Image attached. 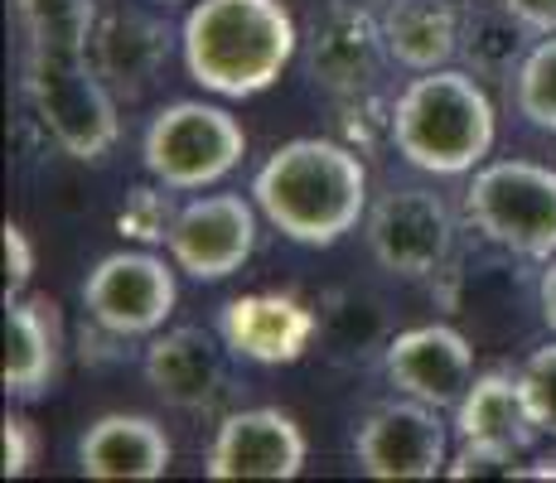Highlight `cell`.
I'll return each mask as SVG.
<instances>
[{
    "mask_svg": "<svg viewBox=\"0 0 556 483\" xmlns=\"http://www.w3.org/2000/svg\"><path fill=\"white\" fill-rule=\"evenodd\" d=\"M25 29V92L45 131L73 160H102L122 136L116 92L92 63V0H10Z\"/></svg>",
    "mask_w": 556,
    "mask_h": 483,
    "instance_id": "cell-1",
    "label": "cell"
},
{
    "mask_svg": "<svg viewBox=\"0 0 556 483\" xmlns=\"http://www.w3.org/2000/svg\"><path fill=\"white\" fill-rule=\"evenodd\" d=\"M252 203L281 238L334 246L368 218V165L349 141L301 136L266 155L252 179Z\"/></svg>",
    "mask_w": 556,
    "mask_h": 483,
    "instance_id": "cell-2",
    "label": "cell"
},
{
    "mask_svg": "<svg viewBox=\"0 0 556 483\" xmlns=\"http://www.w3.org/2000/svg\"><path fill=\"white\" fill-rule=\"evenodd\" d=\"M301 49L291 10L281 0H199L179 29L185 73L213 97H256L281 82Z\"/></svg>",
    "mask_w": 556,
    "mask_h": 483,
    "instance_id": "cell-3",
    "label": "cell"
},
{
    "mask_svg": "<svg viewBox=\"0 0 556 483\" xmlns=\"http://www.w3.org/2000/svg\"><path fill=\"white\" fill-rule=\"evenodd\" d=\"M494 136H498L494 102L484 92V78H475L469 68L445 63V68L416 73L392 97L388 141L421 175L435 179L475 175L484 165V155L494 150Z\"/></svg>",
    "mask_w": 556,
    "mask_h": 483,
    "instance_id": "cell-4",
    "label": "cell"
},
{
    "mask_svg": "<svg viewBox=\"0 0 556 483\" xmlns=\"http://www.w3.org/2000/svg\"><path fill=\"white\" fill-rule=\"evenodd\" d=\"M465 218L484 242L528 262L556 256V169L538 160L479 165L465 189Z\"/></svg>",
    "mask_w": 556,
    "mask_h": 483,
    "instance_id": "cell-5",
    "label": "cell"
},
{
    "mask_svg": "<svg viewBox=\"0 0 556 483\" xmlns=\"http://www.w3.org/2000/svg\"><path fill=\"white\" fill-rule=\"evenodd\" d=\"M242 155H248V131L238 126V116L228 106L213 102L160 106L141 141L146 175L175 193L208 189L218 179H228L242 165Z\"/></svg>",
    "mask_w": 556,
    "mask_h": 483,
    "instance_id": "cell-6",
    "label": "cell"
},
{
    "mask_svg": "<svg viewBox=\"0 0 556 483\" xmlns=\"http://www.w3.org/2000/svg\"><path fill=\"white\" fill-rule=\"evenodd\" d=\"M363 238L382 271L402 281H426L441 276L455 252V213L426 185H388L368 203Z\"/></svg>",
    "mask_w": 556,
    "mask_h": 483,
    "instance_id": "cell-7",
    "label": "cell"
},
{
    "mask_svg": "<svg viewBox=\"0 0 556 483\" xmlns=\"http://www.w3.org/2000/svg\"><path fill=\"white\" fill-rule=\"evenodd\" d=\"M392 53L382 35V15L368 0H329L305 35V68L319 92L334 102H358L372 97L388 73Z\"/></svg>",
    "mask_w": 556,
    "mask_h": 483,
    "instance_id": "cell-8",
    "label": "cell"
},
{
    "mask_svg": "<svg viewBox=\"0 0 556 483\" xmlns=\"http://www.w3.org/2000/svg\"><path fill=\"white\" fill-rule=\"evenodd\" d=\"M175 300H179L175 266H165L146 246L102 256L88 271V281H83V309H88V319L116 339L160 334L165 319L175 315Z\"/></svg>",
    "mask_w": 556,
    "mask_h": 483,
    "instance_id": "cell-9",
    "label": "cell"
},
{
    "mask_svg": "<svg viewBox=\"0 0 556 483\" xmlns=\"http://www.w3.org/2000/svg\"><path fill=\"white\" fill-rule=\"evenodd\" d=\"M451 431L441 411L416 396H392L363 416L354 459L368 479H435L451 465Z\"/></svg>",
    "mask_w": 556,
    "mask_h": 483,
    "instance_id": "cell-10",
    "label": "cell"
},
{
    "mask_svg": "<svg viewBox=\"0 0 556 483\" xmlns=\"http://www.w3.org/2000/svg\"><path fill=\"white\" fill-rule=\"evenodd\" d=\"M165 246L194 281H228L256 252V208L242 193H199L175 213Z\"/></svg>",
    "mask_w": 556,
    "mask_h": 483,
    "instance_id": "cell-11",
    "label": "cell"
},
{
    "mask_svg": "<svg viewBox=\"0 0 556 483\" xmlns=\"http://www.w3.org/2000/svg\"><path fill=\"white\" fill-rule=\"evenodd\" d=\"M305 431L281 406H248L223 416L208 445L203 474L208 479H295L305 469Z\"/></svg>",
    "mask_w": 556,
    "mask_h": 483,
    "instance_id": "cell-12",
    "label": "cell"
},
{
    "mask_svg": "<svg viewBox=\"0 0 556 483\" xmlns=\"http://www.w3.org/2000/svg\"><path fill=\"white\" fill-rule=\"evenodd\" d=\"M382 372L402 396H416L435 411H455L475 382V348L455 325H416L388 339Z\"/></svg>",
    "mask_w": 556,
    "mask_h": 483,
    "instance_id": "cell-13",
    "label": "cell"
},
{
    "mask_svg": "<svg viewBox=\"0 0 556 483\" xmlns=\"http://www.w3.org/2000/svg\"><path fill=\"white\" fill-rule=\"evenodd\" d=\"M218 334L238 358L281 368V363H301L309 353V343L319 334V315L291 295L252 290V295H232L218 309Z\"/></svg>",
    "mask_w": 556,
    "mask_h": 483,
    "instance_id": "cell-14",
    "label": "cell"
},
{
    "mask_svg": "<svg viewBox=\"0 0 556 483\" xmlns=\"http://www.w3.org/2000/svg\"><path fill=\"white\" fill-rule=\"evenodd\" d=\"M223 339V334H218ZM208 329L179 325L169 334H155L146 348V386L175 411H208L228 392V343H218Z\"/></svg>",
    "mask_w": 556,
    "mask_h": 483,
    "instance_id": "cell-15",
    "label": "cell"
},
{
    "mask_svg": "<svg viewBox=\"0 0 556 483\" xmlns=\"http://www.w3.org/2000/svg\"><path fill=\"white\" fill-rule=\"evenodd\" d=\"M175 445L155 416L112 411L78 435V474L88 479H165Z\"/></svg>",
    "mask_w": 556,
    "mask_h": 483,
    "instance_id": "cell-16",
    "label": "cell"
},
{
    "mask_svg": "<svg viewBox=\"0 0 556 483\" xmlns=\"http://www.w3.org/2000/svg\"><path fill=\"white\" fill-rule=\"evenodd\" d=\"M169 49H175L169 25L155 15H141V10H116L92 29V63L106 78V88L126 102H136L160 78Z\"/></svg>",
    "mask_w": 556,
    "mask_h": 483,
    "instance_id": "cell-17",
    "label": "cell"
},
{
    "mask_svg": "<svg viewBox=\"0 0 556 483\" xmlns=\"http://www.w3.org/2000/svg\"><path fill=\"white\" fill-rule=\"evenodd\" d=\"M59 305L45 295H10L5 305V392L35 402L59 382Z\"/></svg>",
    "mask_w": 556,
    "mask_h": 483,
    "instance_id": "cell-18",
    "label": "cell"
},
{
    "mask_svg": "<svg viewBox=\"0 0 556 483\" xmlns=\"http://www.w3.org/2000/svg\"><path fill=\"white\" fill-rule=\"evenodd\" d=\"M378 15L392 63H402L406 73H431L459 59L465 0H388Z\"/></svg>",
    "mask_w": 556,
    "mask_h": 483,
    "instance_id": "cell-19",
    "label": "cell"
},
{
    "mask_svg": "<svg viewBox=\"0 0 556 483\" xmlns=\"http://www.w3.org/2000/svg\"><path fill=\"white\" fill-rule=\"evenodd\" d=\"M451 425H455V440H494V445L522 449V455L542 435L528 411L518 372H479L469 382V392L459 396Z\"/></svg>",
    "mask_w": 556,
    "mask_h": 483,
    "instance_id": "cell-20",
    "label": "cell"
},
{
    "mask_svg": "<svg viewBox=\"0 0 556 483\" xmlns=\"http://www.w3.org/2000/svg\"><path fill=\"white\" fill-rule=\"evenodd\" d=\"M528 29L498 0H469L459 25V63L484 82H513L528 59Z\"/></svg>",
    "mask_w": 556,
    "mask_h": 483,
    "instance_id": "cell-21",
    "label": "cell"
},
{
    "mask_svg": "<svg viewBox=\"0 0 556 483\" xmlns=\"http://www.w3.org/2000/svg\"><path fill=\"white\" fill-rule=\"evenodd\" d=\"M513 102L538 131H556V35L538 39L513 78Z\"/></svg>",
    "mask_w": 556,
    "mask_h": 483,
    "instance_id": "cell-22",
    "label": "cell"
},
{
    "mask_svg": "<svg viewBox=\"0 0 556 483\" xmlns=\"http://www.w3.org/2000/svg\"><path fill=\"white\" fill-rule=\"evenodd\" d=\"M175 203H169V189L160 185H136L126 193V203L116 208V232H122L126 242H141V246H155L169 238V228H175Z\"/></svg>",
    "mask_w": 556,
    "mask_h": 483,
    "instance_id": "cell-23",
    "label": "cell"
},
{
    "mask_svg": "<svg viewBox=\"0 0 556 483\" xmlns=\"http://www.w3.org/2000/svg\"><path fill=\"white\" fill-rule=\"evenodd\" d=\"M518 382H522V396H528V411L538 421V431L556 440V343H542V348H532L522 358Z\"/></svg>",
    "mask_w": 556,
    "mask_h": 483,
    "instance_id": "cell-24",
    "label": "cell"
},
{
    "mask_svg": "<svg viewBox=\"0 0 556 483\" xmlns=\"http://www.w3.org/2000/svg\"><path fill=\"white\" fill-rule=\"evenodd\" d=\"M522 449L494 445V440H459V449L445 465V479H522Z\"/></svg>",
    "mask_w": 556,
    "mask_h": 483,
    "instance_id": "cell-25",
    "label": "cell"
},
{
    "mask_svg": "<svg viewBox=\"0 0 556 483\" xmlns=\"http://www.w3.org/2000/svg\"><path fill=\"white\" fill-rule=\"evenodd\" d=\"M0 440H5V465H0V469H5V479L29 474V469H35V459H39V431H35V421L10 411Z\"/></svg>",
    "mask_w": 556,
    "mask_h": 483,
    "instance_id": "cell-26",
    "label": "cell"
},
{
    "mask_svg": "<svg viewBox=\"0 0 556 483\" xmlns=\"http://www.w3.org/2000/svg\"><path fill=\"white\" fill-rule=\"evenodd\" d=\"M29 276H35V242H29V232L20 228V223H5V281H10V295H20V290L29 285Z\"/></svg>",
    "mask_w": 556,
    "mask_h": 483,
    "instance_id": "cell-27",
    "label": "cell"
},
{
    "mask_svg": "<svg viewBox=\"0 0 556 483\" xmlns=\"http://www.w3.org/2000/svg\"><path fill=\"white\" fill-rule=\"evenodd\" d=\"M532 39H547L556 35V0H498Z\"/></svg>",
    "mask_w": 556,
    "mask_h": 483,
    "instance_id": "cell-28",
    "label": "cell"
},
{
    "mask_svg": "<svg viewBox=\"0 0 556 483\" xmlns=\"http://www.w3.org/2000/svg\"><path fill=\"white\" fill-rule=\"evenodd\" d=\"M538 305H542V319H547V329L556 334V256L547 262V271H542V285H538Z\"/></svg>",
    "mask_w": 556,
    "mask_h": 483,
    "instance_id": "cell-29",
    "label": "cell"
},
{
    "mask_svg": "<svg viewBox=\"0 0 556 483\" xmlns=\"http://www.w3.org/2000/svg\"><path fill=\"white\" fill-rule=\"evenodd\" d=\"M522 479H556V459H542V465H528Z\"/></svg>",
    "mask_w": 556,
    "mask_h": 483,
    "instance_id": "cell-30",
    "label": "cell"
}]
</instances>
